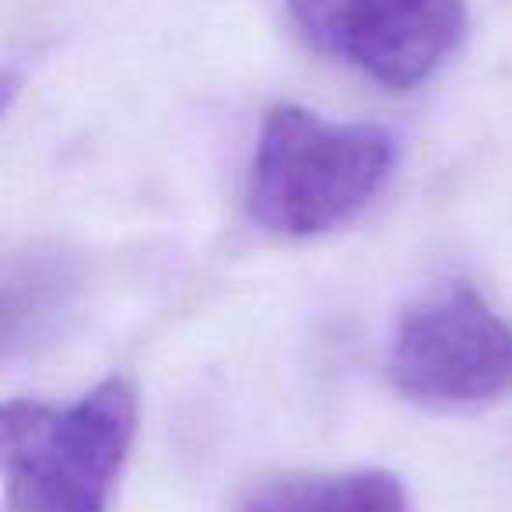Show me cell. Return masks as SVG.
<instances>
[{"label":"cell","mask_w":512,"mask_h":512,"mask_svg":"<svg viewBox=\"0 0 512 512\" xmlns=\"http://www.w3.org/2000/svg\"><path fill=\"white\" fill-rule=\"evenodd\" d=\"M137 435V393L106 379L74 404L8 400L0 463L8 512H109Z\"/></svg>","instance_id":"obj_2"},{"label":"cell","mask_w":512,"mask_h":512,"mask_svg":"<svg viewBox=\"0 0 512 512\" xmlns=\"http://www.w3.org/2000/svg\"><path fill=\"white\" fill-rule=\"evenodd\" d=\"M299 32L376 85H425L467 32V0H288Z\"/></svg>","instance_id":"obj_4"},{"label":"cell","mask_w":512,"mask_h":512,"mask_svg":"<svg viewBox=\"0 0 512 512\" xmlns=\"http://www.w3.org/2000/svg\"><path fill=\"white\" fill-rule=\"evenodd\" d=\"M397 169V144L369 123H327L302 106H274L256 137L249 211L288 239L355 221Z\"/></svg>","instance_id":"obj_1"},{"label":"cell","mask_w":512,"mask_h":512,"mask_svg":"<svg viewBox=\"0 0 512 512\" xmlns=\"http://www.w3.org/2000/svg\"><path fill=\"white\" fill-rule=\"evenodd\" d=\"M397 393L425 407H481L512 390V327L470 285H442L400 313L386 351Z\"/></svg>","instance_id":"obj_3"},{"label":"cell","mask_w":512,"mask_h":512,"mask_svg":"<svg viewBox=\"0 0 512 512\" xmlns=\"http://www.w3.org/2000/svg\"><path fill=\"white\" fill-rule=\"evenodd\" d=\"M235 512H411V498L390 470H334L256 484Z\"/></svg>","instance_id":"obj_5"},{"label":"cell","mask_w":512,"mask_h":512,"mask_svg":"<svg viewBox=\"0 0 512 512\" xmlns=\"http://www.w3.org/2000/svg\"><path fill=\"white\" fill-rule=\"evenodd\" d=\"M8 271L29 285L25 295L15 292V288H4V348L11 355L18 341L43 334L53 313L64 306L67 271L53 260H29L22 271H15V267H8Z\"/></svg>","instance_id":"obj_6"}]
</instances>
